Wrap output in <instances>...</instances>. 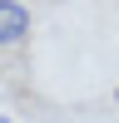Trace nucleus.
Masks as SVG:
<instances>
[{
    "mask_svg": "<svg viewBox=\"0 0 119 123\" xmlns=\"http://www.w3.org/2000/svg\"><path fill=\"white\" fill-rule=\"evenodd\" d=\"M30 35V10L20 0H0V49H15Z\"/></svg>",
    "mask_w": 119,
    "mask_h": 123,
    "instance_id": "nucleus-1",
    "label": "nucleus"
},
{
    "mask_svg": "<svg viewBox=\"0 0 119 123\" xmlns=\"http://www.w3.org/2000/svg\"><path fill=\"white\" fill-rule=\"evenodd\" d=\"M114 104H119V94H114Z\"/></svg>",
    "mask_w": 119,
    "mask_h": 123,
    "instance_id": "nucleus-2",
    "label": "nucleus"
}]
</instances>
